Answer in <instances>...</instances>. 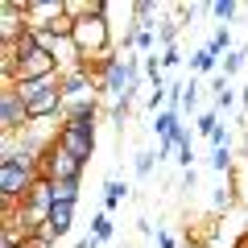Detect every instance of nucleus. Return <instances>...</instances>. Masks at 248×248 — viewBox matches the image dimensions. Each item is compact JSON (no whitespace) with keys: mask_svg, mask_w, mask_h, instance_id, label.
<instances>
[{"mask_svg":"<svg viewBox=\"0 0 248 248\" xmlns=\"http://www.w3.org/2000/svg\"><path fill=\"white\" fill-rule=\"evenodd\" d=\"M37 178H42V174H37V166H33V161H25L21 153L0 157V199H4V207L25 203Z\"/></svg>","mask_w":248,"mask_h":248,"instance_id":"obj_1","label":"nucleus"},{"mask_svg":"<svg viewBox=\"0 0 248 248\" xmlns=\"http://www.w3.org/2000/svg\"><path fill=\"white\" fill-rule=\"evenodd\" d=\"M13 87L21 91V99H25L29 108V120H50V116H62V83L58 75L54 79H37V83H13Z\"/></svg>","mask_w":248,"mask_h":248,"instance_id":"obj_2","label":"nucleus"},{"mask_svg":"<svg viewBox=\"0 0 248 248\" xmlns=\"http://www.w3.org/2000/svg\"><path fill=\"white\" fill-rule=\"evenodd\" d=\"M37 174L50 178V182H79L83 178V161L71 157L62 145H50V149L42 153V161H37Z\"/></svg>","mask_w":248,"mask_h":248,"instance_id":"obj_3","label":"nucleus"},{"mask_svg":"<svg viewBox=\"0 0 248 248\" xmlns=\"http://www.w3.org/2000/svg\"><path fill=\"white\" fill-rule=\"evenodd\" d=\"M21 128H29V108L21 99V91L13 83H4L0 87V133H21Z\"/></svg>","mask_w":248,"mask_h":248,"instance_id":"obj_4","label":"nucleus"},{"mask_svg":"<svg viewBox=\"0 0 248 248\" xmlns=\"http://www.w3.org/2000/svg\"><path fill=\"white\" fill-rule=\"evenodd\" d=\"M25 33H29L25 4H21V0H4V4H0V46H17Z\"/></svg>","mask_w":248,"mask_h":248,"instance_id":"obj_5","label":"nucleus"},{"mask_svg":"<svg viewBox=\"0 0 248 248\" xmlns=\"http://www.w3.org/2000/svg\"><path fill=\"white\" fill-rule=\"evenodd\" d=\"M21 4H25L29 33H46L58 17H66V0H21Z\"/></svg>","mask_w":248,"mask_h":248,"instance_id":"obj_6","label":"nucleus"},{"mask_svg":"<svg viewBox=\"0 0 248 248\" xmlns=\"http://www.w3.org/2000/svg\"><path fill=\"white\" fill-rule=\"evenodd\" d=\"M232 104H236V91L228 87V79H223V75H215V79H211V112L223 116Z\"/></svg>","mask_w":248,"mask_h":248,"instance_id":"obj_7","label":"nucleus"},{"mask_svg":"<svg viewBox=\"0 0 248 248\" xmlns=\"http://www.w3.org/2000/svg\"><path fill=\"white\" fill-rule=\"evenodd\" d=\"M124 199H128V186H124L120 178L112 174V178L104 182V211H116V207H120Z\"/></svg>","mask_w":248,"mask_h":248,"instance_id":"obj_8","label":"nucleus"},{"mask_svg":"<svg viewBox=\"0 0 248 248\" xmlns=\"http://www.w3.org/2000/svg\"><path fill=\"white\" fill-rule=\"evenodd\" d=\"M232 203H236V174L223 178V182L215 186V195H211V207H215V211H228Z\"/></svg>","mask_w":248,"mask_h":248,"instance_id":"obj_9","label":"nucleus"},{"mask_svg":"<svg viewBox=\"0 0 248 248\" xmlns=\"http://www.w3.org/2000/svg\"><path fill=\"white\" fill-rule=\"evenodd\" d=\"M215 66H219V58H215V54H211V50H207V42H203V46H199V50H195V54H190V71H195V75H211V71H215Z\"/></svg>","mask_w":248,"mask_h":248,"instance_id":"obj_10","label":"nucleus"},{"mask_svg":"<svg viewBox=\"0 0 248 248\" xmlns=\"http://www.w3.org/2000/svg\"><path fill=\"white\" fill-rule=\"evenodd\" d=\"M207 50H211L215 58H219V54L228 58V54L236 50V46H232V29H228V25H215V33H211V42H207Z\"/></svg>","mask_w":248,"mask_h":248,"instance_id":"obj_11","label":"nucleus"},{"mask_svg":"<svg viewBox=\"0 0 248 248\" xmlns=\"http://www.w3.org/2000/svg\"><path fill=\"white\" fill-rule=\"evenodd\" d=\"M207 13H211V17L219 21V25H228V21H236L240 4H236V0H211V9H207Z\"/></svg>","mask_w":248,"mask_h":248,"instance_id":"obj_12","label":"nucleus"},{"mask_svg":"<svg viewBox=\"0 0 248 248\" xmlns=\"http://www.w3.org/2000/svg\"><path fill=\"white\" fill-rule=\"evenodd\" d=\"M112 232H116V223H112V215H108V211H99L95 219H91V236H95L99 244H104V240H112Z\"/></svg>","mask_w":248,"mask_h":248,"instance_id":"obj_13","label":"nucleus"},{"mask_svg":"<svg viewBox=\"0 0 248 248\" xmlns=\"http://www.w3.org/2000/svg\"><path fill=\"white\" fill-rule=\"evenodd\" d=\"M248 62V46H236V50L228 54V58H223V79H232V75L240 71V66H244Z\"/></svg>","mask_w":248,"mask_h":248,"instance_id":"obj_14","label":"nucleus"},{"mask_svg":"<svg viewBox=\"0 0 248 248\" xmlns=\"http://www.w3.org/2000/svg\"><path fill=\"white\" fill-rule=\"evenodd\" d=\"M54 203H79V182H54Z\"/></svg>","mask_w":248,"mask_h":248,"instance_id":"obj_15","label":"nucleus"},{"mask_svg":"<svg viewBox=\"0 0 248 248\" xmlns=\"http://www.w3.org/2000/svg\"><path fill=\"white\" fill-rule=\"evenodd\" d=\"M153 161H157V149H141L133 157V170H137V178H149L153 174Z\"/></svg>","mask_w":248,"mask_h":248,"instance_id":"obj_16","label":"nucleus"},{"mask_svg":"<svg viewBox=\"0 0 248 248\" xmlns=\"http://www.w3.org/2000/svg\"><path fill=\"white\" fill-rule=\"evenodd\" d=\"M215 128H219V116L207 108V112H199V120H195V133H203V137H211Z\"/></svg>","mask_w":248,"mask_h":248,"instance_id":"obj_17","label":"nucleus"},{"mask_svg":"<svg viewBox=\"0 0 248 248\" xmlns=\"http://www.w3.org/2000/svg\"><path fill=\"white\" fill-rule=\"evenodd\" d=\"M182 112H199V83L195 79L186 83V91H182Z\"/></svg>","mask_w":248,"mask_h":248,"instance_id":"obj_18","label":"nucleus"},{"mask_svg":"<svg viewBox=\"0 0 248 248\" xmlns=\"http://www.w3.org/2000/svg\"><path fill=\"white\" fill-rule=\"evenodd\" d=\"M178 62H182V50H178V46H170V50H161V71H174Z\"/></svg>","mask_w":248,"mask_h":248,"instance_id":"obj_19","label":"nucleus"},{"mask_svg":"<svg viewBox=\"0 0 248 248\" xmlns=\"http://www.w3.org/2000/svg\"><path fill=\"white\" fill-rule=\"evenodd\" d=\"M174 149H178V141H174V137H166V141H157V161H166V157H170Z\"/></svg>","mask_w":248,"mask_h":248,"instance_id":"obj_20","label":"nucleus"},{"mask_svg":"<svg viewBox=\"0 0 248 248\" xmlns=\"http://www.w3.org/2000/svg\"><path fill=\"white\" fill-rule=\"evenodd\" d=\"M157 248H178V240H174V236H170V232H166V228H157Z\"/></svg>","mask_w":248,"mask_h":248,"instance_id":"obj_21","label":"nucleus"},{"mask_svg":"<svg viewBox=\"0 0 248 248\" xmlns=\"http://www.w3.org/2000/svg\"><path fill=\"white\" fill-rule=\"evenodd\" d=\"M195 186H199V174L195 170H182V190H195Z\"/></svg>","mask_w":248,"mask_h":248,"instance_id":"obj_22","label":"nucleus"},{"mask_svg":"<svg viewBox=\"0 0 248 248\" xmlns=\"http://www.w3.org/2000/svg\"><path fill=\"white\" fill-rule=\"evenodd\" d=\"M17 248H46L42 240H25V244H17Z\"/></svg>","mask_w":248,"mask_h":248,"instance_id":"obj_23","label":"nucleus"},{"mask_svg":"<svg viewBox=\"0 0 248 248\" xmlns=\"http://www.w3.org/2000/svg\"><path fill=\"white\" fill-rule=\"evenodd\" d=\"M240 104H244V120H248V87H244V95H240Z\"/></svg>","mask_w":248,"mask_h":248,"instance_id":"obj_24","label":"nucleus"}]
</instances>
